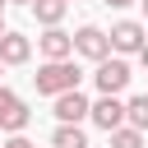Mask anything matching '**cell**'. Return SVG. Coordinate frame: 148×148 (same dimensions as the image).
I'll return each instance as SVG.
<instances>
[{
    "instance_id": "6da1fadb",
    "label": "cell",
    "mask_w": 148,
    "mask_h": 148,
    "mask_svg": "<svg viewBox=\"0 0 148 148\" xmlns=\"http://www.w3.org/2000/svg\"><path fill=\"white\" fill-rule=\"evenodd\" d=\"M79 65L74 60H46L37 74H32V83H37V92H46V97H60V92H69V88H79Z\"/></svg>"
},
{
    "instance_id": "7a4b0ae2",
    "label": "cell",
    "mask_w": 148,
    "mask_h": 148,
    "mask_svg": "<svg viewBox=\"0 0 148 148\" xmlns=\"http://www.w3.org/2000/svg\"><path fill=\"white\" fill-rule=\"evenodd\" d=\"M130 79H134V74H130V65H125L120 56H116V60L106 56V60H97V69H92V83H97L102 92H116V97L130 88Z\"/></svg>"
},
{
    "instance_id": "3957f363",
    "label": "cell",
    "mask_w": 148,
    "mask_h": 148,
    "mask_svg": "<svg viewBox=\"0 0 148 148\" xmlns=\"http://www.w3.org/2000/svg\"><path fill=\"white\" fill-rule=\"evenodd\" d=\"M88 120H92L97 130H106V134H111V130H120V125H125V102H120L116 92H102V97L88 106Z\"/></svg>"
},
{
    "instance_id": "277c9868",
    "label": "cell",
    "mask_w": 148,
    "mask_h": 148,
    "mask_svg": "<svg viewBox=\"0 0 148 148\" xmlns=\"http://www.w3.org/2000/svg\"><path fill=\"white\" fill-rule=\"evenodd\" d=\"M28 120H32V111L23 106V97H18V92H9V88L0 83V130L23 134V130H28Z\"/></svg>"
},
{
    "instance_id": "5b68a950",
    "label": "cell",
    "mask_w": 148,
    "mask_h": 148,
    "mask_svg": "<svg viewBox=\"0 0 148 148\" xmlns=\"http://www.w3.org/2000/svg\"><path fill=\"white\" fill-rule=\"evenodd\" d=\"M143 42H148V32H143V23H134V18H120V23L111 28V51H116V56H139Z\"/></svg>"
},
{
    "instance_id": "8992f818",
    "label": "cell",
    "mask_w": 148,
    "mask_h": 148,
    "mask_svg": "<svg viewBox=\"0 0 148 148\" xmlns=\"http://www.w3.org/2000/svg\"><path fill=\"white\" fill-rule=\"evenodd\" d=\"M74 51H79V56H88V60H106V56H111V32H102V28L83 23V28L74 32Z\"/></svg>"
},
{
    "instance_id": "52a82bcc",
    "label": "cell",
    "mask_w": 148,
    "mask_h": 148,
    "mask_svg": "<svg viewBox=\"0 0 148 148\" xmlns=\"http://www.w3.org/2000/svg\"><path fill=\"white\" fill-rule=\"evenodd\" d=\"M37 46H42V56H46V60H69V56H74V32H65V28L56 23V28H46V32H42V42H37Z\"/></svg>"
},
{
    "instance_id": "ba28073f",
    "label": "cell",
    "mask_w": 148,
    "mask_h": 148,
    "mask_svg": "<svg viewBox=\"0 0 148 148\" xmlns=\"http://www.w3.org/2000/svg\"><path fill=\"white\" fill-rule=\"evenodd\" d=\"M88 97L79 92V88H69V92H60L56 97V120H65V125H79V120H88Z\"/></svg>"
},
{
    "instance_id": "9c48e42d",
    "label": "cell",
    "mask_w": 148,
    "mask_h": 148,
    "mask_svg": "<svg viewBox=\"0 0 148 148\" xmlns=\"http://www.w3.org/2000/svg\"><path fill=\"white\" fill-rule=\"evenodd\" d=\"M28 56H32V42H28L23 32H9V28H5V37H0V60H5V65H28Z\"/></svg>"
},
{
    "instance_id": "30bf717a",
    "label": "cell",
    "mask_w": 148,
    "mask_h": 148,
    "mask_svg": "<svg viewBox=\"0 0 148 148\" xmlns=\"http://www.w3.org/2000/svg\"><path fill=\"white\" fill-rule=\"evenodd\" d=\"M65 9H69V0H32V14H37L42 28H56L65 18Z\"/></svg>"
},
{
    "instance_id": "8fae6325",
    "label": "cell",
    "mask_w": 148,
    "mask_h": 148,
    "mask_svg": "<svg viewBox=\"0 0 148 148\" xmlns=\"http://www.w3.org/2000/svg\"><path fill=\"white\" fill-rule=\"evenodd\" d=\"M51 143H56V148H88V139H83V130H79V125H65V120L56 125V134H51Z\"/></svg>"
},
{
    "instance_id": "7c38bea8",
    "label": "cell",
    "mask_w": 148,
    "mask_h": 148,
    "mask_svg": "<svg viewBox=\"0 0 148 148\" xmlns=\"http://www.w3.org/2000/svg\"><path fill=\"white\" fill-rule=\"evenodd\" d=\"M125 125H134V130H148V92L125 102Z\"/></svg>"
},
{
    "instance_id": "4fadbf2b",
    "label": "cell",
    "mask_w": 148,
    "mask_h": 148,
    "mask_svg": "<svg viewBox=\"0 0 148 148\" xmlns=\"http://www.w3.org/2000/svg\"><path fill=\"white\" fill-rule=\"evenodd\" d=\"M111 148H143V130H134V125L111 130Z\"/></svg>"
},
{
    "instance_id": "5bb4252c",
    "label": "cell",
    "mask_w": 148,
    "mask_h": 148,
    "mask_svg": "<svg viewBox=\"0 0 148 148\" xmlns=\"http://www.w3.org/2000/svg\"><path fill=\"white\" fill-rule=\"evenodd\" d=\"M0 148H32V143H28V139H23V134H14V139H5V143H0Z\"/></svg>"
},
{
    "instance_id": "9a60e30c",
    "label": "cell",
    "mask_w": 148,
    "mask_h": 148,
    "mask_svg": "<svg viewBox=\"0 0 148 148\" xmlns=\"http://www.w3.org/2000/svg\"><path fill=\"white\" fill-rule=\"evenodd\" d=\"M106 5H116V9H125V5H134V0H106Z\"/></svg>"
},
{
    "instance_id": "2e32d148",
    "label": "cell",
    "mask_w": 148,
    "mask_h": 148,
    "mask_svg": "<svg viewBox=\"0 0 148 148\" xmlns=\"http://www.w3.org/2000/svg\"><path fill=\"white\" fill-rule=\"evenodd\" d=\"M139 60H143V69H148V42H143V51H139Z\"/></svg>"
},
{
    "instance_id": "e0dca14e",
    "label": "cell",
    "mask_w": 148,
    "mask_h": 148,
    "mask_svg": "<svg viewBox=\"0 0 148 148\" xmlns=\"http://www.w3.org/2000/svg\"><path fill=\"white\" fill-rule=\"evenodd\" d=\"M0 37H5V9H0Z\"/></svg>"
},
{
    "instance_id": "ac0fdd59",
    "label": "cell",
    "mask_w": 148,
    "mask_h": 148,
    "mask_svg": "<svg viewBox=\"0 0 148 148\" xmlns=\"http://www.w3.org/2000/svg\"><path fill=\"white\" fill-rule=\"evenodd\" d=\"M14 5H32V0H14Z\"/></svg>"
},
{
    "instance_id": "d6986e66",
    "label": "cell",
    "mask_w": 148,
    "mask_h": 148,
    "mask_svg": "<svg viewBox=\"0 0 148 148\" xmlns=\"http://www.w3.org/2000/svg\"><path fill=\"white\" fill-rule=\"evenodd\" d=\"M0 74H5V60H0Z\"/></svg>"
},
{
    "instance_id": "ffe728a7",
    "label": "cell",
    "mask_w": 148,
    "mask_h": 148,
    "mask_svg": "<svg viewBox=\"0 0 148 148\" xmlns=\"http://www.w3.org/2000/svg\"><path fill=\"white\" fill-rule=\"evenodd\" d=\"M143 9H148V0H143Z\"/></svg>"
},
{
    "instance_id": "44dd1931",
    "label": "cell",
    "mask_w": 148,
    "mask_h": 148,
    "mask_svg": "<svg viewBox=\"0 0 148 148\" xmlns=\"http://www.w3.org/2000/svg\"><path fill=\"white\" fill-rule=\"evenodd\" d=\"M0 9H5V0H0Z\"/></svg>"
}]
</instances>
